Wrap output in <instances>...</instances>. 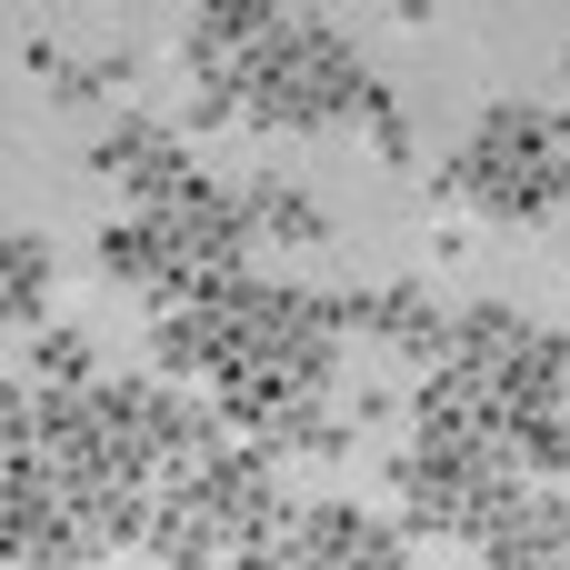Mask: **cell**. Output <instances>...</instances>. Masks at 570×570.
<instances>
[{"mask_svg":"<svg viewBox=\"0 0 570 570\" xmlns=\"http://www.w3.org/2000/svg\"><path fill=\"white\" fill-rule=\"evenodd\" d=\"M50 291H60V261L50 240H0V321H50Z\"/></svg>","mask_w":570,"mask_h":570,"instance_id":"7a4b0ae2","label":"cell"},{"mask_svg":"<svg viewBox=\"0 0 570 570\" xmlns=\"http://www.w3.org/2000/svg\"><path fill=\"white\" fill-rule=\"evenodd\" d=\"M431 190L441 200H471L491 220H551V200L570 190V130L551 110H491Z\"/></svg>","mask_w":570,"mask_h":570,"instance_id":"6da1fadb","label":"cell"},{"mask_svg":"<svg viewBox=\"0 0 570 570\" xmlns=\"http://www.w3.org/2000/svg\"><path fill=\"white\" fill-rule=\"evenodd\" d=\"M240 210H250V230H261V240H291V250H311V240L331 230V220H321V200H311L301 180H261Z\"/></svg>","mask_w":570,"mask_h":570,"instance_id":"3957f363","label":"cell"}]
</instances>
